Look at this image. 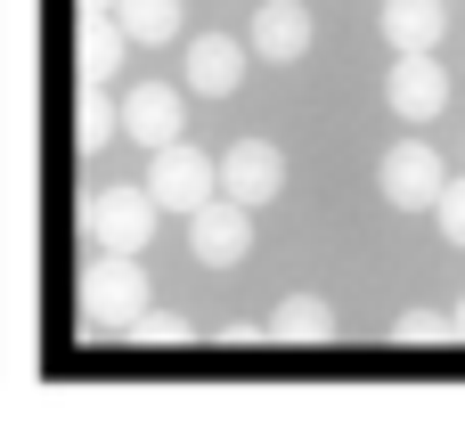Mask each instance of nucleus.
<instances>
[{
	"instance_id": "f257e3e1",
	"label": "nucleus",
	"mask_w": 465,
	"mask_h": 424,
	"mask_svg": "<svg viewBox=\"0 0 465 424\" xmlns=\"http://www.w3.org/2000/svg\"><path fill=\"white\" fill-rule=\"evenodd\" d=\"M147 311H155L147 261H139V253H90V270H82V319H90L98 335H131Z\"/></svg>"
},
{
	"instance_id": "f03ea898",
	"label": "nucleus",
	"mask_w": 465,
	"mask_h": 424,
	"mask_svg": "<svg viewBox=\"0 0 465 424\" xmlns=\"http://www.w3.org/2000/svg\"><path fill=\"white\" fill-rule=\"evenodd\" d=\"M155 229H163V204L147 196V180H131V188H98V196L82 204V237H90V253H147Z\"/></svg>"
},
{
	"instance_id": "7ed1b4c3",
	"label": "nucleus",
	"mask_w": 465,
	"mask_h": 424,
	"mask_svg": "<svg viewBox=\"0 0 465 424\" xmlns=\"http://www.w3.org/2000/svg\"><path fill=\"white\" fill-rule=\"evenodd\" d=\"M147 196L163 204V212H196V204H213L221 196V155H204V147H188V139H163V147H147Z\"/></svg>"
},
{
	"instance_id": "20e7f679",
	"label": "nucleus",
	"mask_w": 465,
	"mask_h": 424,
	"mask_svg": "<svg viewBox=\"0 0 465 424\" xmlns=\"http://www.w3.org/2000/svg\"><path fill=\"white\" fill-rule=\"evenodd\" d=\"M376 188H384V204H392V212H433V204H441V188H450V163H441L425 139H401V147L376 163Z\"/></svg>"
},
{
	"instance_id": "39448f33",
	"label": "nucleus",
	"mask_w": 465,
	"mask_h": 424,
	"mask_svg": "<svg viewBox=\"0 0 465 424\" xmlns=\"http://www.w3.org/2000/svg\"><path fill=\"white\" fill-rule=\"evenodd\" d=\"M384 106H392L401 123H441V114H450V65H441L433 49L392 57V74H384Z\"/></svg>"
},
{
	"instance_id": "423d86ee",
	"label": "nucleus",
	"mask_w": 465,
	"mask_h": 424,
	"mask_svg": "<svg viewBox=\"0 0 465 424\" xmlns=\"http://www.w3.org/2000/svg\"><path fill=\"white\" fill-rule=\"evenodd\" d=\"M188 253H196L204 270H237V261L253 253V204H237V196L196 204V212H188Z\"/></svg>"
},
{
	"instance_id": "0eeeda50",
	"label": "nucleus",
	"mask_w": 465,
	"mask_h": 424,
	"mask_svg": "<svg viewBox=\"0 0 465 424\" xmlns=\"http://www.w3.org/2000/svg\"><path fill=\"white\" fill-rule=\"evenodd\" d=\"M311 41H319V16H311L302 0H262V8H253L245 49H253L262 65H302V57H311Z\"/></svg>"
},
{
	"instance_id": "6e6552de",
	"label": "nucleus",
	"mask_w": 465,
	"mask_h": 424,
	"mask_svg": "<svg viewBox=\"0 0 465 424\" xmlns=\"http://www.w3.org/2000/svg\"><path fill=\"white\" fill-rule=\"evenodd\" d=\"M221 196H237V204H278L286 196V155L270 147V139H237L229 155H221Z\"/></svg>"
},
{
	"instance_id": "1a4fd4ad",
	"label": "nucleus",
	"mask_w": 465,
	"mask_h": 424,
	"mask_svg": "<svg viewBox=\"0 0 465 424\" xmlns=\"http://www.w3.org/2000/svg\"><path fill=\"white\" fill-rule=\"evenodd\" d=\"M180 114H188V90H180V82H131V90H123V139H131V147L180 139Z\"/></svg>"
},
{
	"instance_id": "9d476101",
	"label": "nucleus",
	"mask_w": 465,
	"mask_h": 424,
	"mask_svg": "<svg viewBox=\"0 0 465 424\" xmlns=\"http://www.w3.org/2000/svg\"><path fill=\"white\" fill-rule=\"evenodd\" d=\"M245 82V41L237 33H196L188 41V90L196 98H237Z\"/></svg>"
},
{
	"instance_id": "9b49d317",
	"label": "nucleus",
	"mask_w": 465,
	"mask_h": 424,
	"mask_svg": "<svg viewBox=\"0 0 465 424\" xmlns=\"http://www.w3.org/2000/svg\"><path fill=\"white\" fill-rule=\"evenodd\" d=\"M450 41V0H384V49H441Z\"/></svg>"
},
{
	"instance_id": "f8f14e48",
	"label": "nucleus",
	"mask_w": 465,
	"mask_h": 424,
	"mask_svg": "<svg viewBox=\"0 0 465 424\" xmlns=\"http://www.w3.org/2000/svg\"><path fill=\"white\" fill-rule=\"evenodd\" d=\"M270 343H286V351L335 343V302H327V294H286V302L270 311Z\"/></svg>"
},
{
	"instance_id": "ddd939ff",
	"label": "nucleus",
	"mask_w": 465,
	"mask_h": 424,
	"mask_svg": "<svg viewBox=\"0 0 465 424\" xmlns=\"http://www.w3.org/2000/svg\"><path fill=\"white\" fill-rule=\"evenodd\" d=\"M123 16L114 8H82V25H74V57H82V82H106L114 65H123Z\"/></svg>"
},
{
	"instance_id": "4468645a",
	"label": "nucleus",
	"mask_w": 465,
	"mask_h": 424,
	"mask_svg": "<svg viewBox=\"0 0 465 424\" xmlns=\"http://www.w3.org/2000/svg\"><path fill=\"white\" fill-rule=\"evenodd\" d=\"M114 16H123L131 49H172V41L188 33V8H180V0H114Z\"/></svg>"
},
{
	"instance_id": "2eb2a0df",
	"label": "nucleus",
	"mask_w": 465,
	"mask_h": 424,
	"mask_svg": "<svg viewBox=\"0 0 465 424\" xmlns=\"http://www.w3.org/2000/svg\"><path fill=\"white\" fill-rule=\"evenodd\" d=\"M114 131H123V98H114L106 82H82V106H74V139H82V147L98 155V147H106Z\"/></svg>"
},
{
	"instance_id": "dca6fc26",
	"label": "nucleus",
	"mask_w": 465,
	"mask_h": 424,
	"mask_svg": "<svg viewBox=\"0 0 465 424\" xmlns=\"http://www.w3.org/2000/svg\"><path fill=\"white\" fill-rule=\"evenodd\" d=\"M450 335H458V327H450L441 311H409V319L392 327V343H409V351H425V343H450Z\"/></svg>"
},
{
	"instance_id": "f3484780",
	"label": "nucleus",
	"mask_w": 465,
	"mask_h": 424,
	"mask_svg": "<svg viewBox=\"0 0 465 424\" xmlns=\"http://www.w3.org/2000/svg\"><path fill=\"white\" fill-rule=\"evenodd\" d=\"M433 221H441V237H450V245H465V180H450V188H441Z\"/></svg>"
},
{
	"instance_id": "a211bd4d",
	"label": "nucleus",
	"mask_w": 465,
	"mask_h": 424,
	"mask_svg": "<svg viewBox=\"0 0 465 424\" xmlns=\"http://www.w3.org/2000/svg\"><path fill=\"white\" fill-rule=\"evenodd\" d=\"M131 335H139V343H155V351H172V343H188V327H180V319H163V311H147V319H139Z\"/></svg>"
},
{
	"instance_id": "6ab92c4d",
	"label": "nucleus",
	"mask_w": 465,
	"mask_h": 424,
	"mask_svg": "<svg viewBox=\"0 0 465 424\" xmlns=\"http://www.w3.org/2000/svg\"><path fill=\"white\" fill-rule=\"evenodd\" d=\"M450 327H458V343H465V294H458V311H450Z\"/></svg>"
},
{
	"instance_id": "aec40b11",
	"label": "nucleus",
	"mask_w": 465,
	"mask_h": 424,
	"mask_svg": "<svg viewBox=\"0 0 465 424\" xmlns=\"http://www.w3.org/2000/svg\"><path fill=\"white\" fill-rule=\"evenodd\" d=\"M82 8H114V0H82Z\"/></svg>"
}]
</instances>
